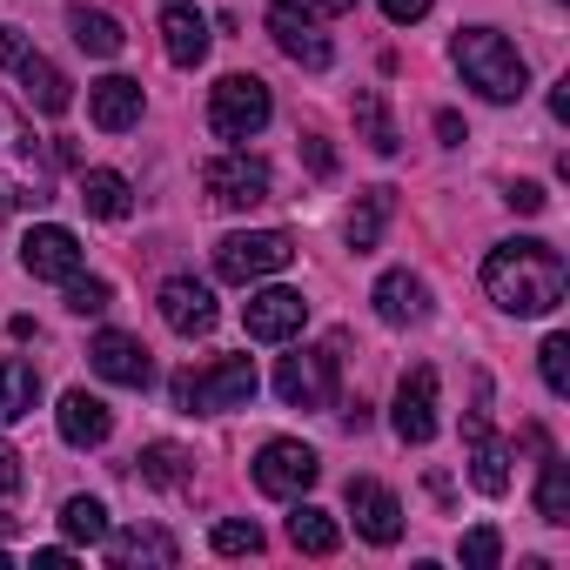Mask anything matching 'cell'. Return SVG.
<instances>
[{"instance_id": "obj_21", "label": "cell", "mask_w": 570, "mask_h": 570, "mask_svg": "<svg viewBox=\"0 0 570 570\" xmlns=\"http://www.w3.org/2000/svg\"><path fill=\"white\" fill-rule=\"evenodd\" d=\"M88 115H95V128H108V135H128V128L141 121V81H128V75H108V81H95V88H88Z\"/></svg>"}, {"instance_id": "obj_22", "label": "cell", "mask_w": 570, "mask_h": 570, "mask_svg": "<svg viewBox=\"0 0 570 570\" xmlns=\"http://www.w3.org/2000/svg\"><path fill=\"white\" fill-rule=\"evenodd\" d=\"M161 48H168L175 68H202V61H208V14L168 8V14H161Z\"/></svg>"}, {"instance_id": "obj_38", "label": "cell", "mask_w": 570, "mask_h": 570, "mask_svg": "<svg viewBox=\"0 0 570 570\" xmlns=\"http://www.w3.org/2000/svg\"><path fill=\"white\" fill-rule=\"evenodd\" d=\"M21 483H28V476H21V456H14L8 443H0V503H8V497H21Z\"/></svg>"}, {"instance_id": "obj_5", "label": "cell", "mask_w": 570, "mask_h": 570, "mask_svg": "<svg viewBox=\"0 0 570 570\" xmlns=\"http://www.w3.org/2000/svg\"><path fill=\"white\" fill-rule=\"evenodd\" d=\"M289 262H296V242L282 228H242V235L215 242V275L222 282H262V275H282Z\"/></svg>"}, {"instance_id": "obj_18", "label": "cell", "mask_w": 570, "mask_h": 570, "mask_svg": "<svg viewBox=\"0 0 570 570\" xmlns=\"http://www.w3.org/2000/svg\"><path fill=\"white\" fill-rule=\"evenodd\" d=\"M463 436H470V483H476L483 497H503V490H510V443H497V436H490L483 410H470Z\"/></svg>"}, {"instance_id": "obj_27", "label": "cell", "mask_w": 570, "mask_h": 570, "mask_svg": "<svg viewBox=\"0 0 570 570\" xmlns=\"http://www.w3.org/2000/svg\"><path fill=\"white\" fill-rule=\"evenodd\" d=\"M35 396H41V376H35V363H0V430L8 423H21L28 410H35Z\"/></svg>"}, {"instance_id": "obj_39", "label": "cell", "mask_w": 570, "mask_h": 570, "mask_svg": "<svg viewBox=\"0 0 570 570\" xmlns=\"http://www.w3.org/2000/svg\"><path fill=\"white\" fill-rule=\"evenodd\" d=\"M376 8H383V14H390L396 28H416V21L430 14V0H376Z\"/></svg>"}, {"instance_id": "obj_44", "label": "cell", "mask_w": 570, "mask_h": 570, "mask_svg": "<svg viewBox=\"0 0 570 570\" xmlns=\"http://www.w3.org/2000/svg\"><path fill=\"white\" fill-rule=\"evenodd\" d=\"M0 570H8V550H0Z\"/></svg>"}, {"instance_id": "obj_17", "label": "cell", "mask_w": 570, "mask_h": 570, "mask_svg": "<svg viewBox=\"0 0 570 570\" xmlns=\"http://www.w3.org/2000/svg\"><path fill=\"white\" fill-rule=\"evenodd\" d=\"M161 323H168L175 336H208V330H215V296L202 289L195 275H168V282H161Z\"/></svg>"}, {"instance_id": "obj_7", "label": "cell", "mask_w": 570, "mask_h": 570, "mask_svg": "<svg viewBox=\"0 0 570 570\" xmlns=\"http://www.w3.org/2000/svg\"><path fill=\"white\" fill-rule=\"evenodd\" d=\"M0 68H14V75H21V88L35 95V108H41V115H61V108L75 101L68 75H61V68H55L48 55H35L21 28H0Z\"/></svg>"}, {"instance_id": "obj_1", "label": "cell", "mask_w": 570, "mask_h": 570, "mask_svg": "<svg viewBox=\"0 0 570 570\" xmlns=\"http://www.w3.org/2000/svg\"><path fill=\"white\" fill-rule=\"evenodd\" d=\"M483 289H490V303L510 309V316H550V309L563 303V289H570V268H563V255H557L550 242L523 235V242H497V248H490Z\"/></svg>"}, {"instance_id": "obj_23", "label": "cell", "mask_w": 570, "mask_h": 570, "mask_svg": "<svg viewBox=\"0 0 570 570\" xmlns=\"http://www.w3.org/2000/svg\"><path fill=\"white\" fill-rule=\"evenodd\" d=\"M390 215H396V188H363V195H356V208H350V222H343L350 248H356V255H370V248L383 242Z\"/></svg>"}, {"instance_id": "obj_33", "label": "cell", "mask_w": 570, "mask_h": 570, "mask_svg": "<svg viewBox=\"0 0 570 570\" xmlns=\"http://www.w3.org/2000/svg\"><path fill=\"white\" fill-rule=\"evenodd\" d=\"M537 370H543V390L550 396H570V336H543Z\"/></svg>"}, {"instance_id": "obj_29", "label": "cell", "mask_w": 570, "mask_h": 570, "mask_svg": "<svg viewBox=\"0 0 570 570\" xmlns=\"http://www.w3.org/2000/svg\"><path fill=\"white\" fill-rule=\"evenodd\" d=\"M135 463H141V483H161V490H181V483L195 476V456H188L181 443H148Z\"/></svg>"}, {"instance_id": "obj_16", "label": "cell", "mask_w": 570, "mask_h": 570, "mask_svg": "<svg viewBox=\"0 0 570 570\" xmlns=\"http://www.w3.org/2000/svg\"><path fill=\"white\" fill-rule=\"evenodd\" d=\"M350 517H356V537H370V543H396L403 537V503L376 476H350Z\"/></svg>"}, {"instance_id": "obj_13", "label": "cell", "mask_w": 570, "mask_h": 570, "mask_svg": "<svg viewBox=\"0 0 570 570\" xmlns=\"http://www.w3.org/2000/svg\"><path fill=\"white\" fill-rule=\"evenodd\" d=\"M21 268H28L35 282H68V275H81V242H75V228H61V222L28 228V242H21Z\"/></svg>"}, {"instance_id": "obj_14", "label": "cell", "mask_w": 570, "mask_h": 570, "mask_svg": "<svg viewBox=\"0 0 570 570\" xmlns=\"http://www.w3.org/2000/svg\"><path fill=\"white\" fill-rule=\"evenodd\" d=\"M88 363H95V376H108V383H121V390H148V383H155V363H148L141 336H121V330H101V336L88 343Z\"/></svg>"}, {"instance_id": "obj_20", "label": "cell", "mask_w": 570, "mask_h": 570, "mask_svg": "<svg viewBox=\"0 0 570 570\" xmlns=\"http://www.w3.org/2000/svg\"><path fill=\"white\" fill-rule=\"evenodd\" d=\"M108 436H115V410H108L101 396H88V390H68V396H61V443L101 450Z\"/></svg>"}, {"instance_id": "obj_42", "label": "cell", "mask_w": 570, "mask_h": 570, "mask_svg": "<svg viewBox=\"0 0 570 570\" xmlns=\"http://www.w3.org/2000/svg\"><path fill=\"white\" fill-rule=\"evenodd\" d=\"M303 8H309V14H350L356 0H303Z\"/></svg>"}, {"instance_id": "obj_30", "label": "cell", "mask_w": 570, "mask_h": 570, "mask_svg": "<svg viewBox=\"0 0 570 570\" xmlns=\"http://www.w3.org/2000/svg\"><path fill=\"white\" fill-rule=\"evenodd\" d=\"M356 128H363V141H370L376 155H396V148H403V135H396V121H390V108H383L376 88L356 95Z\"/></svg>"}, {"instance_id": "obj_37", "label": "cell", "mask_w": 570, "mask_h": 570, "mask_svg": "<svg viewBox=\"0 0 570 570\" xmlns=\"http://www.w3.org/2000/svg\"><path fill=\"white\" fill-rule=\"evenodd\" d=\"M503 202H510L517 215H543V208H550V195H543V181H510V188H503Z\"/></svg>"}, {"instance_id": "obj_12", "label": "cell", "mask_w": 570, "mask_h": 570, "mask_svg": "<svg viewBox=\"0 0 570 570\" xmlns=\"http://www.w3.org/2000/svg\"><path fill=\"white\" fill-rule=\"evenodd\" d=\"M303 323H309V303H303L296 289H255V296L242 303L248 343H289V336H303Z\"/></svg>"}, {"instance_id": "obj_40", "label": "cell", "mask_w": 570, "mask_h": 570, "mask_svg": "<svg viewBox=\"0 0 570 570\" xmlns=\"http://www.w3.org/2000/svg\"><path fill=\"white\" fill-rule=\"evenodd\" d=\"M436 135H443V141H450V148H463V121H456V115H450V108H443V115H436Z\"/></svg>"}, {"instance_id": "obj_31", "label": "cell", "mask_w": 570, "mask_h": 570, "mask_svg": "<svg viewBox=\"0 0 570 570\" xmlns=\"http://www.w3.org/2000/svg\"><path fill=\"white\" fill-rule=\"evenodd\" d=\"M537 517H543V523H570V463H563V456H543V476H537Z\"/></svg>"}, {"instance_id": "obj_41", "label": "cell", "mask_w": 570, "mask_h": 570, "mask_svg": "<svg viewBox=\"0 0 570 570\" xmlns=\"http://www.w3.org/2000/svg\"><path fill=\"white\" fill-rule=\"evenodd\" d=\"M550 115H557V121H570V81H557V88H550Z\"/></svg>"}, {"instance_id": "obj_4", "label": "cell", "mask_w": 570, "mask_h": 570, "mask_svg": "<svg viewBox=\"0 0 570 570\" xmlns=\"http://www.w3.org/2000/svg\"><path fill=\"white\" fill-rule=\"evenodd\" d=\"M268 115H275V101H268V81H255V75H222V81L208 88V128H215L222 141L262 135Z\"/></svg>"}, {"instance_id": "obj_2", "label": "cell", "mask_w": 570, "mask_h": 570, "mask_svg": "<svg viewBox=\"0 0 570 570\" xmlns=\"http://www.w3.org/2000/svg\"><path fill=\"white\" fill-rule=\"evenodd\" d=\"M55 202V168L41 155V135L21 121L14 101H0V208H41Z\"/></svg>"}, {"instance_id": "obj_36", "label": "cell", "mask_w": 570, "mask_h": 570, "mask_svg": "<svg viewBox=\"0 0 570 570\" xmlns=\"http://www.w3.org/2000/svg\"><path fill=\"white\" fill-rule=\"evenodd\" d=\"M463 563H470V570H497V563H503V537H497L490 523L470 530V537H463Z\"/></svg>"}, {"instance_id": "obj_19", "label": "cell", "mask_w": 570, "mask_h": 570, "mask_svg": "<svg viewBox=\"0 0 570 570\" xmlns=\"http://www.w3.org/2000/svg\"><path fill=\"white\" fill-rule=\"evenodd\" d=\"M370 303H376V316H383L390 330H403V323H423V316H430V289H423V275H410V268H390L376 289H370Z\"/></svg>"}, {"instance_id": "obj_25", "label": "cell", "mask_w": 570, "mask_h": 570, "mask_svg": "<svg viewBox=\"0 0 570 570\" xmlns=\"http://www.w3.org/2000/svg\"><path fill=\"white\" fill-rule=\"evenodd\" d=\"M101 543H108V563H121V570H128V563H161V570H168V563L181 557L168 530H108Z\"/></svg>"}, {"instance_id": "obj_9", "label": "cell", "mask_w": 570, "mask_h": 570, "mask_svg": "<svg viewBox=\"0 0 570 570\" xmlns=\"http://www.w3.org/2000/svg\"><path fill=\"white\" fill-rule=\"evenodd\" d=\"M316 476H323V456H316L309 443H296V436H275V443H262V456H255V490H262V497H303Z\"/></svg>"}, {"instance_id": "obj_6", "label": "cell", "mask_w": 570, "mask_h": 570, "mask_svg": "<svg viewBox=\"0 0 570 570\" xmlns=\"http://www.w3.org/2000/svg\"><path fill=\"white\" fill-rule=\"evenodd\" d=\"M255 403V363L248 356H222L215 370H202V376H175V410H248Z\"/></svg>"}, {"instance_id": "obj_35", "label": "cell", "mask_w": 570, "mask_h": 570, "mask_svg": "<svg viewBox=\"0 0 570 570\" xmlns=\"http://www.w3.org/2000/svg\"><path fill=\"white\" fill-rule=\"evenodd\" d=\"M215 550H222V557H255V550H262V530H255L248 517H222V523H215Z\"/></svg>"}, {"instance_id": "obj_26", "label": "cell", "mask_w": 570, "mask_h": 570, "mask_svg": "<svg viewBox=\"0 0 570 570\" xmlns=\"http://www.w3.org/2000/svg\"><path fill=\"white\" fill-rule=\"evenodd\" d=\"M68 35H75V48L81 55H95V61H115L121 55V21L115 14H101V8H68Z\"/></svg>"}, {"instance_id": "obj_11", "label": "cell", "mask_w": 570, "mask_h": 570, "mask_svg": "<svg viewBox=\"0 0 570 570\" xmlns=\"http://www.w3.org/2000/svg\"><path fill=\"white\" fill-rule=\"evenodd\" d=\"M268 35H275V48H282V55H289L296 68H309V75H323V68L336 61L330 35L316 28V14H309V8H296V0H275V8H268Z\"/></svg>"}, {"instance_id": "obj_32", "label": "cell", "mask_w": 570, "mask_h": 570, "mask_svg": "<svg viewBox=\"0 0 570 570\" xmlns=\"http://www.w3.org/2000/svg\"><path fill=\"white\" fill-rule=\"evenodd\" d=\"M61 530H68L75 543H101L115 523H108V503H101V497H68V503H61Z\"/></svg>"}, {"instance_id": "obj_10", "label": "cell", "mask_w": 570, "mask_h": 570, "mask_svg": "<svg viewBox=\"0 0 570 570\" xmlns=\"http://www.w3.org/2000/svg\"><path fill=\"white\" fill-rule=\"evenodd\" d=\"M202 188H208L215 208H255V202H268V161L228 148V155H215L202 168Z\"/></svg>"}, {"instance_id": "obj_34", "label": "cell", "mask_w": 570, "mask_h": 570, "mask_svg": "<svg viewBox=\"0 0 570 570\" xmlns=\"http://www.w3.org/2000/svg\"><path fill=\"white\" fill-rule=\"evenodd\" d=\"M108 303H115V289H108L101 275H68V309L75 316H101Z\"/></svg>"}, {"instance_id": "obj_3", "label": "cell", "mask_w": 570, "mask_h": 570, "mask_svg": "<svg viewBox=\"0 0 570 570\" xmlns=\"http://www.w3.org/2000/svg\"><path fill=\"white\" fill-rule=\"evenodd\" d=\"M456 68H463V81L483 95V101H517L523 88H530V68H523V55L497 35V28H463L456 35Z\"/></svg>"}, {"instance_id": "obj_15", "label": "cell", "mask_w": 570, "mask_h": 570, "mask_svg": "<svg viewBox=\"0 0 570 570\" xmlns=\"http://www.w3.org/2000/svg\"><path fill=\"white\" fill-rule=\"evenodd\" d=\"M396 436L403 443H430L436 436V370L430 363H416L396 383Z\"/></svg>"}, {"instance_id": "obj_24", "label": "cell", "mask_w": 570, "mask_h": 570, "mask_svg": "<svg viewBox=\"0 0 570 570\" xmlns=\"http://www.w3.org/2000/svg\"><path fill=\"white\" fill-rule=\"evenodd\" d=\"M81 208L101 215V222H128V208H135L128 175H115V168H81Z\"/></svg>"}, {"instance_id": "obj_28", "label": "cell", "mask_w": 570, "mask_h": 570, "mask_svg": "<svg viewBox=\"0 0 570 570\" xmlns=\"http://www.w3.org/2000/svg\"><path fill=\"white\" fill-rule=\"evenodd\" d=\"M289 543H296V550H309V557H330V550L343 543V530H336V517H330V510L296 503V510H289Z\"/></svg>"}, {"instance_id": "obj_8", "label": "cell", "mask_w": 570, "mask_h": 570, "mask_svg": "<svg viewBox=\"0 0 570 570\" xmlns=\"http://www.w3.org/2000/svg\"><path fill=\"white\" fill-rule=\"evenodd\" d=\"M275 396L289 410H330L336 403V350H296L275 370Z\"/></svg>"}, {"instance_id": "obj_43", "label": "cell", "mask_w": 570, "mask_h": 570, "mask_svg": "<svg viewBox=\"0 0 570 570\" xmlns=\"http://www.w3.org/2000/svg\"><path fill=\"white\" fill-rule=\"evenodd\" d=\"M0 530H14V517H0Z\"/></svg>"}]
</instances>
